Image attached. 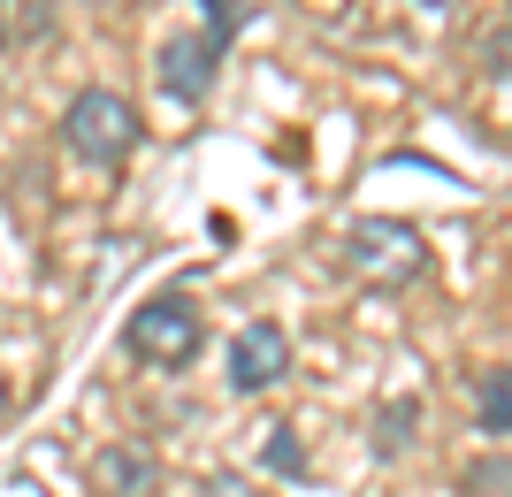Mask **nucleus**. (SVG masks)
Listing matches in <instances>:
<instances>
[{
  "instance_id": "obj_1",
  "label": "nucleus",
  "mask_w": 512,
  "mask_h": 497,
  "mask_svg": "<svg viewBox=\"0 0 512 497\" xmlns=\"http://www.w3.org/2000/svg\"><path fill=\"white\" fill-rule=\"evenodd\" d=\"M62 138H69L77 161H92V169H123L130 153H138V108H130L123 92L92 85V92H77L62 108Z\"/></svg>"
},
{
  "instance_id": "obj_9",
  "label": "nucleus",
  "mask_w": 512,
  "mask_h": 497,
  "mask_svg": "<svg viewBox=\"0 0 512 497\" xmlns=\"http://www.w3.org/2000/svg\"><path fill=\"white\" fill-rule=\"evenodd\" d=\"M260 467H276V475H306V452L291 429H268V444H260Z\"/></svg>"
},
{
  "instance_id": "obj_7",
  "label": "nucleus",
  "mask_w": 512,
  "mask_h": 497,
  "mask_svg": "<svg viewBox=\"0 0 512 497\" xmlns=\"http://www.w3.org/2000/svg\"><path fill=\"white\" fill-rule=\"evenodd\" d=\"M413 429H421V398H390V406H375V436H367V452L398 459L413 444Z\"/></svg>"
},
{
  "instance_id": "obj_8",
  "label": "nucleus",
  "mask_w": 512,
  "mask_h": 497,
  "mask_svg": "<svg viewBox=\"0 0 512 497\" xmlns=\"http://www.w3.org/2000/svg\"><path fill=\"white\" fill-rule=\"evenodd\" d=\"M474 413H482V436H512V368H490V375H482Z\"/></svg>"
},
{
  "instance_id": "obj_2",
  "label": "nucleus",
  "mask_w": 512,
  "mask_h": 497,
  "mask_svg": "<svg viewBox=\"0 0 512 497\" xmlns=\"http://www.w3.org/2000/svg\"><path fill=\"white\" fill-rule=\"evenodd\" d=\"M123 345H130V360H146V368H192L199 345H207V322H199V306L184 299V291H161V299H146L123 322Z\"/></svg>"
},
{
  "instance_id": "obj_5",
  "label": "nucleus",
  "mask_w": 512,
  "mask_h": 497,
  "mask_svg": "<svg viewBox=\"0 0 512 497\" xmlns=\"http://www.w3.org/2000/svg\"><path fill=\"white\" fill-rule=\"evenodd\" d=\"M214 69H222V39H207V31H176L161 46V92L184 100V108H199L214 92Z\"/></svg>"
},
{
  "instance_id": "obj_3",
  "label": "nucleus",
  "mask_w": 512,
  "mask_h": 497,
  "mask_svg": "<svg viewBox=\"0 0 512 497\" xmlns=\"http://www.w3.org/2000/svg\"><path fill=\"white\" fill-rule=\"evenodd\" d=\"M344 268L367 283H406L421 276V230L413 222H390V215H367L344 230Z\"/></svg>"
},
{
  "instance_id": "obj_10",
  "label": "nucleus",
  "mask_w": 512,
  "mask_h": 497,
  "mask_svg": "<svg viewBox=\"0 0 512 497\" xmlns=\"http://www.w3.org/2000/svg\"><path fill=\"white\" fill-rule=\"evenodd\" d=\"M199 8H207V39H222V46H230V31L245 23V8H237V0H199Z\"/></svg>"
},
{
  "instance_id": "obj_6",
  "label": "nucleus",
  "mask_w": 512,
  "mask_h": 497,
  "mask_svg": "<svg viewBox=\"0 0 512 497\" xmlns=\"http://www.w3.org/2000/svg\"><path fill=\"white\" fill-rule=\"evenodd\" d=\"M85 475H92L100 497H153V490H161V459L138 452V444H100Z\"/></svg>"
},
{
  "instance_id": "obj_4",
  "label": "nucleus",
  "mask_w": 512,
  "mask_h": 497,
  "mask_svg": "<svg viewBox=\"0 0 512 497\" xmlns=\"http://www.w3.org/2000/svg\"><path fill=\"white\" fill-rule=\"evenodd\" d=\"M291 368V337L276 322H245L230 337V390L237 398H260V390H276V375Z\"/></svg>"
},
{
  "instance_id": "obj_11",
  "label": "nucleus",
  "mask_w": 512,
  "mask_h": 497,
  "mask_svg": "<svg viewBox=\"0 0 512 497\" xmlns=\"http://www.w3.org/2000/svg\"><path fill=\"white\" fill-rule=\"evenodd\" d=\"M421 8H451V0H421Z\"/></svg>"
}]
</instances>
